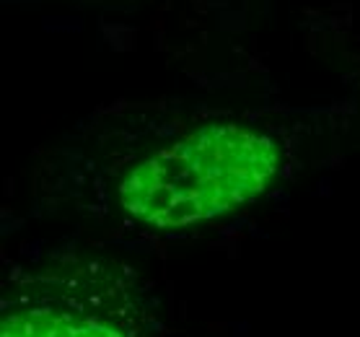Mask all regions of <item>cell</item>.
<instances>
[{"label":"cell","mask_w":360,"mask_h":337,"mask_svg":"<svg viewBox=\"0 0 360 337\" xmlns=\"http://www.w3.org/2000/svg\"><path fill=\"white\" fill-rule=\"evenodd\" d=\"M278 132L238 120L197 125L161 143L115 189L127 221L156 231L192 229L252 205L285 172Z\"/></svg>","instance_id":"cell-1"},{"label":"cell","mask_w":360,"mask_h":337,"mask_svg":"<svg viewBox=\"0 0 360 337\" xmlns=\"http://www.w3.org/2000/svg\"><path fill=\"white\" fill-rule=\"evenodd\" d=\"M146 306L96 265L16 270L3 288L0 337H146Z\"/></svg>","instance_id":"cell-2"}]
</instances>
